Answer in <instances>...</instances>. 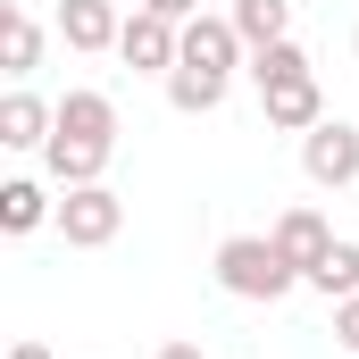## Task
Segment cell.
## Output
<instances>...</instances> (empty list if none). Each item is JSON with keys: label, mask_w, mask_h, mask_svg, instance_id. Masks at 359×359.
Returning a JSON list of instances; mask_svg holds the SVG:
<instances>
[{"label": "cell", "mask_w": 359, "mask_h": 359, "mask_svg": "<svg viewBox=\"0 0 359 359\" xmlns=\"http://www.w3.org/2000/svg\"><path fill=\"white\" fill-rule=\"evenodd\" d=\"M42 176L59 184V192H76V184H109V151H100V142H67V134H50V142H42Z\"/></svg>", "instance_id": "10"}, {"label": "cell", "mask_w": 359, "mask_h": 359, "mask_svg": "<svg viewBox=\"0 0 359 359\" xmlns=\"http://www.w3.org/2000/svg\"><path fill=\"white\" fill-rule=\"evenodd\" d=\"M59 34H67V50H117L126 17H117V0H59Z\"/></svg>", "instance_id": "9"}, {"label": "cell", "mask_w": 359, "mask_h": 359, "mask_svg": "<svg viewBox=\"0 0 359 359\" xmlns=\"http://www.w3.org/2000/svg\"><path fill=\"white\" fill-rule=\"evenodd\" d=\"M0 67H8L17 84L42 67V25H34L25 8H0Z\"/></svg>", "instance_id": "14"}, {"label": "cell", "mask_w": 359, "mask_h": 359, "mask_svg": "<svg viewBox=\"0 0 359 359\" xmlns=\"http://www.w3.org/2000/svg\"><path fill=\"white\" fill-rule=\"evenodd\" d=\"M59 234H67V251H109V243L126 234V201H117L109 184L59 192Z\"/></svg>", "instance_id": "2"}, {"label": "cell", "mask_w": 359, "mask_h": 359, "mask_svg": "<svg viewBox=\"0 0 359 359\" xmlns=\"http://www.w3.org/2000/svg\"><path fill=\"white\" fill-rule=\"evenodd\" d=\"M226 17H234V34H243L251 50H268V42H292V0H234Z\"/></svg>", "instance_id": "13"}, {"label": "cell", "mask_w": 359, "mask_h": 359, "mask_svg": "<svg viewBox=\"0 0 359 359\" xmlns=\"http://www.w3.org/2000/svg\"><path fill=\"white\" fill-rule=\"evenodd\" d=\"M159 84H168V100H176L184 117H209V109L226 100V84H234V76H209V67H192V59H176V76H159Z\"/></svg>", "instance_id": "15"}, {"label": "cell", "mask_w": 359, "mask_h": 359, "mask_svg": "<svg viewBox=\"0 0 359 359\" xmlns=\"http://www.w3.org/2000/svg\"><path fill=\"white\" fill-rule=\"evenodd\" d=\"M351 50H359V25H351Z\"/></svg>", "instance_id": "22"}, {"label": "cell", "mask_w": 359, "mask_h": 359, "mask_svg": "<svg viewBox=\"0 0 359 359\" xmlns=\"http://www.w3.org/2000/svg\"><path fill=\"white\" fill-rule=\"evenodd\" d=\"M59 134L117 151V100H109V92H67V100H59Z\"/></svg>", "instance_id": "12"}, {"label": "cell", "mask_w": 359, "mask_h": 359, "mask_svg": "<svg viewBox=\"0 0 359 359\" xmlns=\"http://www.w3.org/2000/svg\"><path fill=\"white\" fill-rule=\"evenodd\" d=\"M334 343L359 359V292H351V301H334Z\"/></svg>", "instance_id": "18"}, {"label": "cell", "mask_w": 359, "mask_h": 359, "mask_svg": "<svg viewBox=\"0 0 359 359\" xmlns=\"http://www.w3.org/2000/svg\"><path fill=\"white\" fill-rule=\"evenodd\" d=\"M309 292H326V301H351L359 292V243L351 234H334V251L309 268Z\"/></svg>", "instance_id": "16"}, {"label": "cell", "mask_w": 359, "mask_h": 359, "mask_svg": "<svg viewBox=\"0 0 359 359\" xmlns=\"http://www.w3.org/2000/svg\"><path fill=\"white\" fill-rule=\"evenodd\" d=\"M134 8H151V17H168V25H192V17H201V0H134Z\"/></svg>", "instance_id": "19"}, {"label": "cell", "mask_w": 359, "mask_h": 359, "mask_svg": "<svg viewBox=\"0 0 359 359\" xmlns=\"http://www.w3.org/2000/svg\"><path fill=\"white\" fill-rule=\"evenodd\" d=\"M42 226H59V201H50V184L8 176V184H0V234H42Z\"/></svg>", "instance_id": "11"}, {"label": "cell", "mask_w": 359, "mask_h": 359, "mask_svg": "<svg viewBox=\"0 0 359 359\" xmlns=\"http://www.w3.org/2000/svg\"><path fill=\"white\" fill-rule=\"evenodd\" d=\"M243 76L268 92V84H292V76H318V67H309V50H301V42H268V50H251V67H243Z\"/></svg>", "instance_id": "17"}, {"label": "cell", "mask_w": 359, "mask_h": 359, "mask_svg": "<svg viewBox=\"0 0 359 359\" xmlns=\"http://www.w3.org/2000/svg\"><path fill=\"white\" fill-rule=\"evenodd\" d=\"M159 359H209V351H201V343H168Z\"/></svg>", "instance_id": "21"}, {"label": "cell", "mask_w": 359, "mask_h": 359, "mask_svg": "<svg viewBox=\"0 0 359 359\" xmlns=\"http://www.w3.org/2000/svg\"><path fill=\"white\" fill-rule=\"evenodd\" d=\"M217 284H226L234 301H284V292L301 284V268L276 251L268 234H226V243H217Z\"/></svg>", "instance_id": "1"}, {"label": "cell", "mask_w": 359, "mask_h": 359, "mask_svg": "<svg viewBox=\"0 0 359 359\" xmlns=\"http://www.w3.org/2000/svg\"><path fill=\"white\" fill-rule=\"evenodd\" d=\"M50 134H59V100H42V92H25V84L0 100V151H42Z\"/></svg>", "instance_id": "6"}, {"label": "cell", "mask_w": 359, "mask_h": 359, "mask_svg": "<svg viewBox=\"0 0 359 359\" xmlns=\"http://www.w3.org/2000/svg\"><path fill=\"white\" fill-rule=\"evenodd\" d=\"M117 59H126L134 76H176V59H184V25L151 17V8H134V17H126V34H117Z\"/></svg>", "instance_id": "4"}, {"label": "cell", "mask_w": 359, "mask_h": 359, "mask_svg": "<svg viewBox=\"0 0 359 359\" xmlns=\"http://www.w3.org/2000/svg\"><path fill=\"white\" fill-rule=\"evenodd\" d=\"M259 117H268L276 134H309V126H326V92H318V76L268 84V92H259Z\"/></svg>", "instance_id": "7"}, {"label": "cell", "mask_w": 359, "mask_h": 359, "mask_svg": "<svg viewBox=\"0 0 359 359\" xmlns=\"http://www.w3.org/2000/svg\"><path fill=\"white\" fill-rule=\"evenodd\" d=\"M268 243L284 251V259H292V268H301V284H309V268H318V259L334 251V226H326L318 209H284V217L268 226Z\"/></svg>", "instance_id": "8"}, {"label": "cell", "mask_w": 359, "mask_h": 359, "mask_svg": "<svg viewBox=\"0 0 359 359\" xmlns=\"http://www.w3.org/2000/svg\"><path fill=\"white\" fill-rule=\"evenodd\" d=\"M8 359H50V343H8Z\"/></svg>", "instance_id": "20"}, {"label": "cell", "mask_w": 359, "mask_h": 359, "mask_svg": "<svg viewBox=\"0 0 359 359\" xmlns=\"http://www.w3.org/2000/svg\"><path fill=\"white\" fill-rule=\"evenodd\" d=\"M301 176L318 184V192L359 184V126H351V117H326V126L301 134Z\"/></svg>", "instance_id": "3"}, {"label": "cell", "mask_w": 359, "mask_h": 359, "mask_svg": "<svg viewBox=\"0 0 359 359\" xmlns=\"http://www.w3.org/2000/svg\"><path fill=\"white\" fill-rule=\"evenodd\" d=\"M184 59L209 67V76H234V67H251V42L234 34V17H209V8H201V17L184 25Z\"/></svg>", "instance_id": "5"}]
</instances>
